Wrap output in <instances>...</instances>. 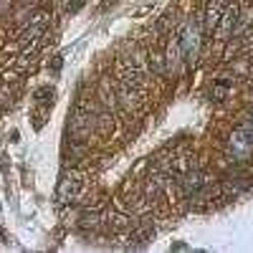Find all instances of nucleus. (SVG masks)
<instances>
[{
	"mask_svg": "<svg viewBox=\"0 0 253 253\" xmlns=\"http://www.w3.org/2000/svg\"><path fill=\"white\" fill-rule=\"evenodd\" d=\"M84 187V180L79 172H71V175H63L61 185H58V203H69L79 195V190Z\"/></svg>",
	"mask_w": 253,
	"mask_h": 253,
	"instance_id": "f257e3e1",
	"label": "nucleus"
}]
</instances>
